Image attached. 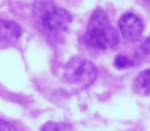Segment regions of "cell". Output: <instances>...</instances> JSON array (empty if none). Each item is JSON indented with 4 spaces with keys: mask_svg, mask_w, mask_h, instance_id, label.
<instances>
[{
    "mask_svg": "<svg viewBox=\"0 0 150 131\" xmlns=\"http://www.w3.org/2000/svg\"><path fill=\"white\" fill-rule=\"evenodd\" d=\"M34 17L38 28L49 39H59L73 21L71 15L50 0H38L34 4Z\"/></svg>",
    "mask_w": 150,
    "mask_h": 131,
    "instance_id": "1",
    "label": "cell"
},
{
    "mask_svg": "<svg viewBox=\"0 0 150 131\" xmlns=\"http://www.w3.org/2000/svg\"><path fill=\"white\" fill-rule=\"evenodd\" d=\"M119 32L111 24L103 9H96L91 15L86 32V41L91 48L100 50L112 49L119 44Z\"/></svg>",
    "mask_w": 150,
    "mask_h": 131,
    "instance_id": "2",
    "label": "cell"
},
{
    "mask_svg": "<svg viewBox=\"0 0 150 131\" xmlns=\"http://www.w3.org/2000/svg\"><path fill=\"white\" fill-rule=\"evenodd\" d=\"M96 77V66L82 56L73 57L65 66V79L73 86L87 87L95 82Z\"/></svg>",
    "mask_w": 150,
    "mask_h": 131,
    "instance_id": "3",
    "label": "cell"
},
{
    "mask_svg": "<svg viewBox=\"0 0 150 131\" xmlns=\"http://www.w3.org/2000/svg\"><path fill=\"white\" fill-rule=\"evenodd\" d=\"M119 29L128 41H137L142 36L144 24L134 13H125L119 20Z\"/></svg>",
    "mask_w": 150,
    "mask_h": 131,
    "instance_id": "4",
    "label": "cell"
},
{
    "mask_svg": "<svg viewBox=\"0 0 150 131\" xmlns=\"http://www.w3.org/2000/svg\"><path fill=\"white\" fill-rule=\"evenodd\" d=\"M21 36V28L16 23L0 19V48L15 44Z\"/></svg>",
    "mask_w": 150,
    "mask_h": 131,
    "instance_id": "5",
    "label": "cell"
},
{
    "mask_svg": "<svg viewBox=\"0 0 150 131\" xmlns=\"http://www.w3.org/2000/svg\"><path fill=\"white\" fill-rule=\"evenodd\" d=\"M133 90L140 95H150V69L140 72L133 82Z\"/></svg>",
    "mask_w": 150,
    "mask_h": 131,
    "instance_id": "6",
    "label": "cell"
},
{
    "mask_svg": "<svg viewBox=\"0 0 150 131\" xmlns=\"http://www.w3.org/2000/svg\"><path fill=\"white\" fill-rule=\"evenodd\" d=\"M41 131H74L73 127L67 123H59V122H47L42 126Z\"/></svg>",
    "mask_w": 150,
    "mask_h": 131,
    "instance_id": "7",
    "label": "cell"
},
{
    "mask_svg": "<svg viewBox=\"0 0 150 131\" xmlns=\"http://www.w3.org/2000/svg\"><path fill=\"white\" fill-rule=\"evenodd\" d=\"M129 65H132V61H130L127 56L120 54V56H117L116 60H115V66L119 68V69H125V68H128Z\"/></svg>",
    "mask_w": 150,
    "mask_h": 131,
    "instance_id": "8",
    "label": "cell"
},
{
    "mask_svg": "<svg viewBox=\"0 0 150 131\" xmlns=\"http://www.w3.org/2000/svg\"><path fill=\"white\" fill-rule=\"evenodd\" d=\"M140 54L142 58H149L150 57V37L145 40V41L142 42V45L140 47Z\"/></svg>",
    "mask_w": 150,
    "mask_h": 131,
    "instance_id": "9",
    "label": "cell"
},
{
    "mask_svg": "<svg viewBox=\"0 0 150 131\" xmlns=\"http://www.w3.org/2000/svg\"><path fill=\"white\" fill-rule=\"evenodd\" d=\"M0 131H17L15 129V126H12L11 123H8L7 121L0 119Z\"/></svg>",
    "mask_w": 150,
    "mask_h": 131,
    "instance_id": "10",
    "label": "cell"
},
{
    "mask_svg": "<svg viewBox=\"0 0 150 131\" xmlns=\"http://www.w3.org/2000/svg\"><path fill=\"white\" fill-rule=\"evenodd\" d=\"M144 3H145V4H146V7L150 8V0H144Z\"/></svg>",
    "mask_w": 150,
    "mask_h": 131,
    "instance_id": "11",
    "label": "cell"
}]
</instances>
